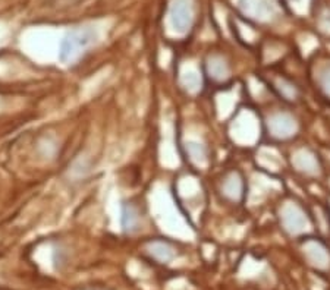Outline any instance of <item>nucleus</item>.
Returning <instances> with one entry per match:
<instances>
[{
    "label": "nucleus",
    "mask_w": 330,
    "mask_h": 290,
    "mask_svg": "<svg viewBox=\"0 0 330 290\" xmlns=\"http://www.w3.org/2000/svg\"><path fill=\"white\" fill-rule=\"evenodd\" d=\"M97 41V32L93 28H76L69 31L59 49V60L63 65H74Z\"/></svg>",
    "instance_id": "1"
},
{
    "label": "nucleus",
    "mask_w": 330,
    "mask_h": 290,
    "mask_svg": "<svg viewBox=\"0 0 330 290\" xmlns=\"http://www.w3.org/2000/svg\"><path fill=\"white\" fill-rule=\"evenodd\" d=\"M273 88L278 91L280 97L286 101H297L300 98L298 87L286 78H276L273 82Z\"/></svg>",
    "instance_id": "8"
},
{
    "label": "nucleus",
    "mask_w": 330,
    "mask_h": 290,
    "mask_svg": "<svg viewBox=\"0 0 330 290\" xmlns=\"http://www.w3.org/2000/svg\"><path fill=\"white\" fill-rule=\"evenodd\" d=\"M192 22V10L188 0H175L170 7V24L176 32H186Z\"/></svg>",
    "instance_id": "4"
},
{
    "label": "nucleus",
    "mask_w": 330,
    "mask_h": 290,
    "mask_svg": "<svg viewBox=\"0 0 330 290\" xmlns=\"http://www.w3.org/2000/svg\"><path fill=\"white\" fill-rule=\"evenodd\" d=\"M319 85L325 91V94L330 96V65L320 71V74H319Z\"/></svg>",
    "instance_id": "12"
},
{
    "label": "nucleus",
    "mask_w": 330,
    "mask_h": 290,
    "mask_svg": "<svg viewBox=\"0 0 330 290\" xmlns=\"http://www.w3.org/2000/svg\"><path fill=\"white\" fill-rule=\"evenodd\" d=\"M244 192H245V184L241 173L230 172L222 179L220 193L230 202H239L244 198Z\"/></svg>",
    "instance_id": "5"
},
{
    "label": "nucleus",
    "mask_w": 330,
    "mask_h": 290,
    "mask_svg": "<svg viewBox=\"0 0 330 290\" xmlns=\"http://www.w3.org/2000/svg\"><path fill=\"white\" fill-rule=\"evenodd\" d=\"M205 72H207V77L211 81L223 82L230 75V68H229V63L223 60V57L211 56L205 63Z\"/></svg>",
    "instance_id": "6"
},
{
    "label": "nucleus",
    "mask_w": 330,
    "mask_h": 290,
    "mask_svg": "<svg viewBox=\"0 0 330 290\" xmlns=\"http://www.w3.org/2000/svg\"><path fill=\"white\" fill-rule=\"evenodd\" d=\"M141 215L140 211L132 204H125L122 208V227L127 232H135L140 229Z\"/></svg>",
    "instance_id": "9"
},
{
    "label": "nucleus",
    "mask_w": 330,
    "mask_h": 290,
    "mask_svg": "<svg viewBox=\"0 0 330 290\" xmlns=\"http://www.w3.org/2000/svg\"><path fill=\"white\" fill-rule=\"evenodd\" d=\"M280 221L286 232L291 235L303 233L308 227V218L304 208L295 202L285 204L280 210Z\"/></svg>",
    "instance_id": "2"
},
{
    "label": "nucleus",
    "mask_w": 330,
    "mask_h": 290,
    "mask_svg": "<svg viewBox=\"0 0 330 290\" xmlns=\"http://www.w3.org/2000/svg\"><path fill=\"white\" fill-rule=\"evenodd\" d=\"M269 133L275 139H289L298 131V123L289 113H275L267 120Z\"/></svg>",
    "instance_id": "3"
},
{
    "label": "nucleus",
    "mask_w": 330,
    "mask_h": 290,
    "mask_svg": "<svg viewBox=\"0 0 330 290\" xmlns=\"http://www.w3.org/2000/svg\"><path fill=\"white\" fill-rule=\"evenodd\" d=\"M186 153L197 164H204L207 161V151L201 144H186Z\"/></svg>",
    "instance_id": "11"
},
{
    "label": "nucleus",
    "mask_w": 330,
    "mask_h": 290,
    "mask_svg": "<svg viewBox=\"0 0 330 290\" xmlns=\"http://www.w3.org/2000/svg\"><path fill=\"white\" fill-rule=\"evenodd\" d=\"M292 161H294V166L297 167V170L301 172V173L317 175L320 172L319 160H317V157L313 153H310L308 150H301V151L295 153Z\"/></svg>",
    "instance_id": "7"
},
{
    "label": "nucleus",
    "mask_w": 330,
    "mask_h": 290,
    "mask_svg": "<svg viewBox=\"0 0 330 290\" xmlns=\"http://www.w3.org/2000/svg\"><path fill=\"white\" fill-rule=\"evenodd\" d=\"M150 251H152V255H154L160 261H169L175 255L173 248L170 246V243L163 242V240L153 242L152 245H150Z\"/></svg>",
    "instance_id": "10"
}]
</instances>
